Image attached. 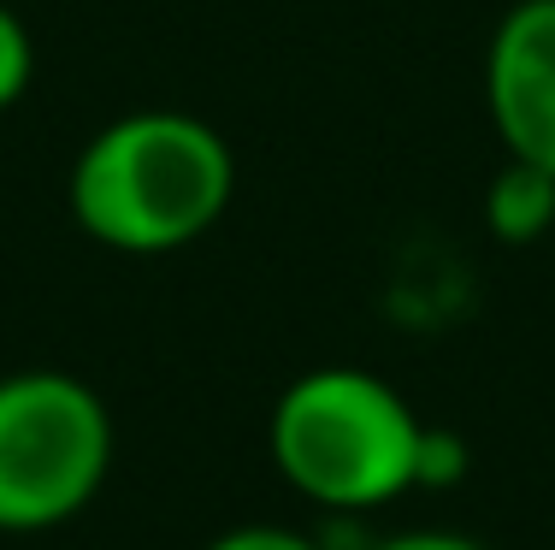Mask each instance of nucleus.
I'll return each instance as SVG.
<instances>
[{
    "label": "nucleus",
    "mask_w": 555,
    "mask_h": 550,
    "mask_svg": "<svg viewBox=\"0 0 555 550\" xmlns=\"http://www.w3.org/2000/svg\"><path fill=\"white\" fill-rule=\"evenodd\" d=\"M236 195V154L183 107L118 113L77 149L65 207L113 255H178L202 243Z\"/></svg>",
    "instance_id": "obj_1"
},
{
    "label": "nucleus",
    "mask_w": 555,
    "mask_h": 550,
    "mask_svg": "<svg viewBox=\"0 0 555 550\" xmlns=\"http://www.w3.org/2000/svg\"><path fill=\"white\" fill-rule=\"evenodd\" d=\"M426 421L366 367H313L272 402L267 450L296 497L332 515H373L420 486Z\"/></svg>",
    "instance_id": "obj_2"
},
{
    "label": "nucleus",
    "mask_w": 555,
    "mask_h": 550,
    "mask_svg": "<svg viewBox=\"0 0 555 550\" xmlns=\"http://www.w3.org/2000/svg\"><path fill=\"white\" fill-rule=\"evenodd\" d=\"M113 414L101 391L60 367L0 379V533H54L107 486Z\"/></svg>",
    "instance_id": "obj_3"
},
{
    "label": "nucleus",
    "mask_w": 555,
    "mask_h": 550,
    "mask_svg": "<svg viewBox=\"0 0 555 550\" xmlns=\"http://www.w3.org/2000/svg\"><path fill=\"white\" fill-rule=\"evenodd\" d=\"M485 107L508 161L555 172V0H514L485 48Z\"/></svg>",
    "instance_id": "obj_4"
},
{
    "label": "nucleus",
    "mask_w": 555,
    "mask_h": 550,
    "mask_svg": "<svg viewBox=\"0 0 555 550\" xmlns=\"http://www.w3.org/2000/svg\"><path fill=\"white\" fill-rule=\"evenodd\" d=\"M485 226H491V238L508 243V248L555 238V172L502 154V172L491 178V190H485Z\"/></svg>",
    "instance_id": "obj_5"
},
{
    "label": "nucleus",
    "mask_w": 555,
    "mask_h": 550,
    "mask_svg": "<svg viewBox=\"0 0 555 550\" xmlns=\"http://www.w3.org/2000/svg\"><path fill=\"white\" fill-rule=\"evenodd\" d=\"M36 77V42H30V24L0 0V113L18 107L24 89Z\"/></svg>",
    "instance_id": "obj_6"
},
{
    "label": "nucleus",
    "mask_w": 555,
    "mask_h": 550,
    "mask_svg": "<svg viewBox=\"0 0 555 550\" xmlns=\"http://www.w3.org/2000/svg\"><path fill=\"white\" fill-rule=\"evenodd\" d=\"M202 550H325L313 533H296V527H278V521H243V527L207 539Z\"/></svg>",
    "instance_id": "obj_7"
},
{
    "label": "nucleus",
    "mask_w": 555,
    "mask_h": 550,
    "mask_svg": "<svg viewBox=\"0 0 555 550\" xmlns=\"http://www.w3.org/2000/svg\"><path fill=\"white\" fill-rule=\"evenodd\" d=\"M467 474V444L455 432L426 426V444H420V486H455Z\"/></svg>",
    "instance_id": "obj_8"
},
{
    "label": "nucleus",
    "mask_w": 555,
    "mask_h": 550,
    "mask_svg": "<svg viewBox=\"0 0 555 550\" xmlns=\"http://www.w3.org/2000/svg\"><path fill=\"white\" fill-rule=\"evenodd\" d=\"M366 550H491L467 533H449V527H414V533H390V539H373Z\"/></svg>",
    "instance_id": "obj_9"
}]
</instances>
